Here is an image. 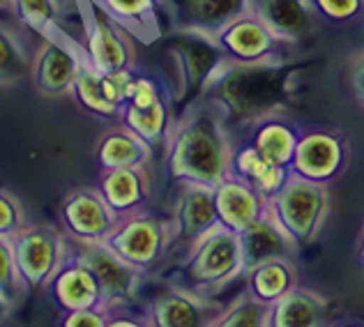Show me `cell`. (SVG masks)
Segmentation results:
<instances>
[{"instance_id":"6da1fadb","label":"cell","mask_w":364,"mask_h":327,"mask_svg":"<svg viewBox=\"0 0 364 327\" xmlns=\"http://www.w3.org/2000/svg\"><path fill=\"white\" fill-rule=\"evenodd\" d=\"M231 152L226 113L208 100L173 122L164 146L166 171L178 185L217 187L231 176Z\"/></svg>"},{"instance_id":"7a4b0ae2","label":"cell","mask_w":364,"mask_h":327,"mask_svg":"<svg viewBox=\"0 0 364 327\" xmlns=\"http://www.w3.org/2000/svg\"><path fill=\"white\" fill-rule=\"evenodd\" d=\"M180 272L185 279L180 286L187 291L205 297L224 291L226 286L242 279L245 272L240 235L224 226L215 228L182 258Z\"/></svg>"},{"instance_id":"3957f363","label":"cell","mask_w":364,"mask_h":327,"mask_svg":"<svg viewBox=\"0 0 364 327\" xmlns=\"http://www.w3.org/2000/svg\"><path fill=\"white\" fill-rule=\"evenodd\" d=\"M330 208V185L293 176V173L279 194L267 200V213L298 247L321 237L325 224H328Z\"/></svg>"},{"instance_id":"277c9868","label":"cell","mask_w":364,"mask_h":327,"mask_svg":"<svg viewBox=\"0 0 364 327\" xmlns=\"http://www.w3.org/2000/svg\"><path fill=\"white\" fill-rule=\"evenodd\" d=\"M104 245L136 272L148 274L164 261L168 249H173V226L171 219H159L143 210L118 219Z\"/></svg>"},{"instance_id":"5b68a950","label":"cell","mask_w":364,"mask_h":327,"mask_svg":"<svg viewBox=\"0 0 364 327\" xmlns=\"http://www.w3.org/2000/svg\"><path fill=\"white\" fill-rule=\"evenodd\" d=\"M81 18L83 37L79 40V46L83 58L92 67H97L100 72L136 67V46H134V35L127 28L104 12L95 0L81 3Z\"/></svg>"},{"instance_id":"8992f818","label":"cell","mask_w":364,"mask_h":327,"mask_svg":"<svg viewBox=\"0 0 364 327\" xmlns=\"http://www.w3.org/2000/svg\"><path fill=\"white\" fill-rule=\"evenodd\" d=\"M12 252L28 291L44 288L70 256V237L49 224H28L12 237Z\"/></svg>"},{"instance_id":"52a82bcc","label":"cell","mask_w":364,"mask_h":327,"mask_svg":"<svg viewBox=\"0 0 364 327\" xmlns=\"http://www.w3.org/2000/svg\"><path fill=\"white\" fill-rule=\"evenodd\" d=\"M213 42L231 65H277L286 58L291 44L282 42L261 18L245 12L213 35Z\"/></svg>"},{"instance_id":"ba28073f","label":"cell","mask_w":364,"mask_h":327,"mask_svg":"<svg viewBox=\"0 0 364 327\" xmlns=\"http://www.w3.org/2000/svg\"><path fill=\"white\" fill-rule=\"evenodd\" d=\"M83 63L79 42L67 40L60 28L40 37L31 60V79L46 97H60L72 90L74 76Z\"/></svg>"},{"instance_id":"9c48e42d","label":"cell","mask_w":364,"mask_h":327,"mask_svg":"<svg viewBox=\"0 0 364 327\" xmlns=\"http://www.w3.org/2000/svg\"><path fill=\"white\" fill-rule=\"evenodd\" d=\"M348 139L332 129H309L302 136L291 159V173L323 185H332L348 166Z\"/></svg>"},{"instance_id":"30bf717a","label":"cell","mask_w":364,"mask_h":327,"mask_svg":"<svg viewBox=\"0 0 364 327\" xmlns=\"http://www.w3.org/2000/svg\"><path fill=\"white\" fill-rule=\"evenodd\" d=\"M70 252L76 258H81L92 270V274L97 277L104 293V309L111 311V309H122V306H134L143 279L141 272L129 267L104 242L79 245L70 240Z\"/></svg>"},{"instance_id":"8fae6325","label":"cell","mask_w":364,"mask_h":327,"mask_svg":"<svg viewBox=\"0 0 364 327\" xmlns=\"http://www.w3.org/2000/svg\"><path fill=\"white\" fill-rule=\"evenodd\" d=\"M171 226H173V247L185 258L200 240L222 226L215 208V187L180 185L171 210Z\"/></svg>"},{"instance_id":"7c38bea8","label":"cell","mask_w":364,"mask_h":327,"mask_svg":"<svg viewBox=\"0 0 364 327\" xmlns=\"http://www.w3.org/2000/svg\"><path fill=\"white\" fill-rule=\"evenodd\" d=\"M60 224L72 242L97 245L107 242L111 230L118 224V217L102 198L97 187H79L63 198Z\"/></svg>"},{"instance_id":"4fadbf2b","label":"cell","mask_w":364,"mask_h":327,"mask_svg":"<svg viewBox=\"0 0 364 327\" xmlns=\"http://www.w3.org/2000/svg\"><path fill=\"white\" fill-rule=\"evenodd\" d=\"M44 293L60 313L104 309V293L97 277L72 252L67 256V261L60 265V270L46 282Z\"/></svg>"},{"instance_id":"5bb4252c","label":"cell","mask_w":364,"mask_h":327,"mask_svg":"<svg viewBox=\"0 0 364 327\" xmlns=\"http://www.w3.org/2000/svg\"><path fill=\"white\" fill-rule=\"evenodd\" d=\"M219 309L222 306L213 304L205 295L171 286L152 297L146 313L152 327H210Z\"/></svg>"},{"instance_id":"9a60e30c","label":"cell","mask_w":364,"mask_h":327,"mask_svg":"<svg viewBox=\"0 0 364 327\" xmlns=\"http://www.w3.org/2000/svg\"><path fill=\"white\" fill-rule=\"evenodd\" d=\"M247 12L261 18L286 44L309 40L321 23L309 0H247Z\"/></svg>"},{"instance_id":"2e32d148","label":"cell","mask_w":364,"mask_h":327,"mask_svg":"<svg viewBox=\"0 0 364 327\" xmlns=\"http://www.w3.org/2000/svg\"><path fill=\"white\" fill-rule=\"evenodd\" d=\"M217 219L224 228L242 233L256 219L267 215V200L249 182L228 176L215 187Z\"/></svg>"},{"instance_id":"e0dca14e","label":"cell","mask_w":364,"mask_h":327,"mask_svg":"<svg viewBox=\"0 0 364 327\" xmlns=\"http://www.w3.org/2000/svg\"><path fill=\"white\" fill-rule=\"evenodd\" d=\"M97 191L118 219L143 213L152 194L146 168H109L100 173Z\"/></svg>"},{"instance_id":"ac0fdd59","label":"cell","mask_w":364,"mask_h":327,"mask_svg":"<svg viewBox=\"0 0 364 327\" xmlns=\"http://www.w3.org/2000/svg\"><path fill=\"white\" fill-rule=\"evenodd\" d=\"M240 235L242 247V261L245 272L242 277L254 270V267L263 265L267 261H277V258H295L298 254V245L293 242V237L277 224L270 217V213L256 219L252 226H247Z\"/></svg>"},{"instance_id":"d6986e66","label":"cell","mask_w":364,"mask_h":327,"mask_svg":"<svg viewBox=\"0 0 364 327\" xmlns=\"http://www.w3.org/2000/svg\"><path fill=\"white\" fill-rule=\"evenodd\" d=\"M270 327H332L330 300L311 288L295 286L270 304Z\"/></svg>"},{"instance_id":"ffe728a7","label":"cell","mask_w":364,"mask_h":327,"mask_svg":"<svg viewBox=\"0 0 364 327\" xmlns=\"http://www.w3.org/2000/svg\"><path fill=\"white\" fill-rule=\"evenodd\" d=\"M300 136L302 129L291 118H286L282 113H263L249 124L247 141L267 161L291 168V159L295 155Z\"/></svg>"},{"instance_id":"44dd1931","label":"cell","mask_w":364,"mask_h":327,"mask_svg":"<svg viewBox=\"0 0 364 327\" xmlns=\"http://www.w3.org/2000/svg\"><path fill=\"white\" fill-rule=\"evenodd\" d=\"M152 150L148 143H143L136 134H132L127 127L109 129L102 134V139L95 146V159L102 171L109 168H146L152 159Z\"/></svg>"},{"instance_id":"7402d4cb","label":"cell","mask_w":364,"mask_h":327,"mask_svg":"<svg viewBox=\"0 0 364 327\" xmlns=\"http://www.w3.org/2000/svg\"><path fill=\"white\" fill-rule=\"evenodd\" d=\"M247 12V0H180V31L213 37L235 16Z\"/></svg>"},{"instance_id":"603a6c76","label":"cell","mask_w":364,"mask_h":327,"mask_svg":"<svg viewBox=\"0 0 364 327\" xmlns=\"http://www.w3.org/2000/svg\"><path fill=\"white\" fill-rule=\"evenodd\" d=\"M118 122L122 127H127L132 134H136L152 150H159L166 146V139L176 120L171 115V100H161L146 109L122 107Z\"/></svg>"},{"instance_id":"cb8c5ba5","label":"cell","mask_w":364,"mask_h":327,"mask_svg":"<svg viewBox=\"0 0 364 327\" xmlns=\"http://www.w3.org/2000/svg\"><path fill=\"white\" fill-rule=\"evenodd\" d=\"M242 282L254 297L265 304H272L298 286V267H295L293 258H277V261H267L249 270Z\"/></svg>"},{"instance_id":"d4e9b609","label":"cell","mask_w":364,"mask_h":327,"mask_svg":"<svg viewBox=\"0 0 364 327\" xmlns=\"http://www.w3.org/2000/svg\"><path fill=\"white\" fill-rule=\"evenodd\" d=\"M70 95L74 97V102L79 104L83 111H88L90 115H97V118H104V120H118L120 118V111L113 107V104L107 100V95H104L102 72L97 70V67H92L85 58L79 67V72H76V76H74Z\"/></svg>"},{"instance_id":"484cf974","label":"cell","mask_w":364,"mask_h":327,"mask_svg":"<svg viewBox=\"0 0 364 327\" xmlns=\"http://www.w3.org/2000/svg\"><path fill=\"white\" fill-rule=\"evenodd\" d=\"M210 327H270V304L245 291L219 309Z\"/></svg>"},{"instance_id":"4316f807","label":"cell","mask_w":364,"mask_h":327,"mask_svg":"<svg viewBox=\"0 0 364 327\" xmlns=\"http://www.w3.org/2000/svg\"><path fill=\"white\" fill-rule=\"evenodd\" d=\"M12 12L23 28H28L37 37H42L55 31V28H60L65 9L58 0H14Z\"/></svg>"},{"instance_id":"83f0119b","label":"cell","mask_w":364,"mask_h":327,"mask_svg":"<svg viewBox=\"0 0 364 327\" xmlns=\"http://www.w3.org/2000/svg\"><path fill=\"white\" fill-rule=\"evenodd\" d=\"M95 3L132 35H146L148 28L155 26L157 0H95Z\"/></svg>"},{"instance_id":"f1b7e54d","label":"cell","mask_w":364,"mask_h":327,"mask_svg":"<svg viewBox=\"0 0 364 327\" xmlns=\"http://www.w3.org/2000/svg\"><path fill=\"white\" fill-rule=\"evenodd\" d=\"M0 293H3L14 306L23 300L28 286L23 284L12 252V240L0 237Z\"/></svg>"},{"instance_id":"f546056e","label":"cell","mask_w":364,"mask_h":327,"mask_svg":"<svg viewBox=\"0 0 364 327\" xmlns=\"http://www.w3.org/2000/svg\"><path fill=\"white\" fill-rule=\"evenodd\" d=\"M318 21L348 26L364 18V0H309Z\"/></svg>"},{"instance_id":"4dcf8cb0","label":"cell","mask_w":364,"mask_h":327,"mask_svg":"<svg viewBox=\"0 0 364 327\" xmlns=\"http://www.w3.org/2000/svg\"><path fill=\"white\" fill-rule=\"evenodd\" d=\"M23 70V49L14 33L0 26V85L12 83L21 76Z\"/></svg>"},{"instance_id":"1f68e13d","label":"cell","mask_w":364,"mask_h":327,"mask_svg":"<svg viewBox=\"0 0 364 327\" xmlns=\"http://www.w3.org/2000/svg\"><path fill=\"white\" fill-rule=\"evenodd\" d=\"M161 100H168V95L164 90V85H161L155 76L150 74H143L136 70L134 74V79L129 83V90H127V100H124V107H136V109H146V107H152V104H157Z\"/></svg>"},{"instance_id":"d6a6232c","label":"cell","mask_w":364,"mask_h":327,"mask_svg":"<svg viewBox=\"0 0 364 327\" xmlns=\"http://www.w3.org/2000/svg\"><path fill=\"white\" fill-rule=\"evenodd\" d=\"M267 161L261 152H258L252 143L245 141V143H233V152H231V176L235 178H240L245 182H252L256 180V176L261 173L265 166H267Z\"/></svg>"},{"instance_id":"836d02e7","label":"cell","mask_w":364,"mask_h":327,"mask_svg":"<svg viewBox=\"0 0 364 327\" xmlns=\"http://www.w3.org/2000/svg\"><path fill=\"white\" fill-rule=\"evenodd\" d=\"M26 226H28V217L21 200L12 191L0 187V237L12 240Z\"/></svg>"},{"instance_id":"e575fe53","label":"cell","mask_w":364,"mask_h":327,"mask_svg":"<svg viewBox=\"0 0 364 327\" xmlns=\"http://www.w3.org/2000/svg\"><path fill=\"white\" fill-rule=\"evenodd\" d=\"M134 74H136V67H127V70H116V72H102L104 95H107V100L118 111H122V107H124V100H127V90H129Z\"/></svg>"},{"instance_id":"d590c367","label":"cell","mask_w":364,"mask_h":327,"mask_svg":"<svg viewBox=\"0 0 364 327\" xmlns=\"http://www.w3.org/2000/svg\"><path fill=\"white\" fill-rule=\"evenodd\" d=\"M291 178V168L289 166H282V164H267V166L258 173L256 180L252 182V187L261 194L265 200H270L272 196H277L282 191V187L289 182Z\"/></svg>"},{"instance_id":"8d00e7d4","label":"cell","mask_w":364,"mask_h":327,"mask_svg":"<svg viewBox=\"0 0 364 327\" xmlns=\"http://www.w3.org/2000/svg\"><path fill=\"white\" fill-rule=\"evenodd\" d=\"M109 311L107 309H83L60 313L58 327H107Z\"/></svg>"},{"instance_id":"74e56055","label":"cell","mask_w":364,"mask_h":327,"mask_svg":"<svg viewBox=\"0 0 364 327\" xmlns=\"http://www.w3.org/2000/svg\"><path fill=\"white\" fill-rule=\"evenodd\" d=\"M346 76H348V88L353 92V97H355L358 104L364 109V49L355 51L348 58Z\"/></svg>"},{"instance_id":"f35d334b","label":"cell","mask_w":364,"mask_h":327,"mask_svg":"<svg viewBox=\"0 0 364 327\" xmlns=\"http://www.w3.org/2000/svg\"><path fill=\"white\" fill-rule=\"evenodd\" d=\"M107 327H152L148 313L134 311L132 306H122V309H111Z\"/></svg>"},{"instance_id":"ab89813d","label":"cell","mask_w":364,"mask_h":327,"mask_svg":"<svg viewBox=\"0 0 364 327\" xmlns=\"http://www.w3.org/2000/svg\"><path fill=\"white\" fill-rule=\"evenodd\" d=\"M12 311H14V304L7 300V297L0 293V325H3L9 316H12Z\"/></svg>"},{"instance_id":"60d3db41","label":"cell","mask_w":364,"mask_h":327,"mask_svg":"<svg viewBox=\"0 0 364 327\" xmlns=\"http://www.w3.org/2000/svg\"><path fill=\"white\" fill-rule=\"evenodd\" d=\"M358 258L364 267V226H362V235H360V247H358Z\"/></svg>"},{"instance_id":"b9f144b4","label":"cell","mask_w":364,"mask_h":327,"mask_svg":"<svg viewBox=\"0 0 364 327\" xmlns=\"http://www.w3.org/2000/svg\"><path fill=\"white\" fill-rule=\"evenodd\" d=\"M58 3L63 5V9H67V7H70V5H81L79 0H58Z\"/></svg>"},{"instance_id":"7bdbcfd3","label":"cell","mask_w":364,"mask_h":327,"mask_svg":"<svg viewBox=\"0 0 364 327\" xmlns=\"http://www.w3.org/2000/svg\"><path fill=\"white\" fill-rule=\"evenodd\" d=\"M14 0H0V9H12Z\"/></svg>"},{"instance_id":"ee69618b","label":"cell","mask_w":364,"mask_h":327,"mask_svg":"<svg viewBox=\"0 0 364 327\" xmlns=\"http://www.w3.org/2000/svg\"><path fill=\"white\" fill-rule=\"evenodd\" d=\"M332 327H364V323H341V325H332Z\"/></svg>"},{"instance_id":"f6af8a7d","label":"cell","mask_w":364,"mask_h":327,"mask_svg":"<svg viewBox=\"0 0 364 327\" xmlns=\"http://www.w3.org/2000/svg\"><path fill=\"white\" fill-rule=\"evenodd\" d=\"M362 37H364V33H362Z\"/></svg>"}]
</instances>
